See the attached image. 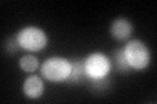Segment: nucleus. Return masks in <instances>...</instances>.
Segmentation results:
<instances>
[{
	"instance_id": "f257e3e1",
	"label": "nucleus",
	"mask_w": 157,
	"mask_h": 104,
	"mask_svg": "<svg viewBox=\"0 0 157 104\" xmlns=\"http://www.w3.org/2000/svg\"><path fill=\"white\" fill-rule=\"evenodd\" d=\"M71 60L64 57H50L42 64L41 73L47 81L66 82L71 74Z\"/></svg>"
},
{
	"instance_id": "f03ea898",
	"label": "nucleus",
	"mask_w": 157,
	"mask_h": 104,
	"mask_svg": "<svg viewBox=\"0 0 157 104\" xmlns=\"http://www.w3.org/2000/svg\"><path fill=\"white\" fill-rule=\"evenodd\" d=\"M123 53L128 65L135 70L145 69L151 63L149 49L141 41H131L123 47Z\"/></svg>"
},
{
	"instance_id": "7ed1b4c3",
	"label": "nucleus",
	"mask_w": 157,
	"mask_h": 104,
	"mask_svg": "<svg viewBox=\"0 0 157 104\" xmlns=\"http://www.w3.org/2000/svg\"><path fill=\"white\" fill-rule=\"evenodd\" d=\"M16 37H17V42L20 44V47L30 52L41 51L42 48L46 47L48 41L45 31L42 29L34 27V26L21 29L17 33Z\"/></svg>"
},
{
	"instance_id": "20e7f679",
	"label": "nucleus",
	"mask_w": 157,
	"mask_h": 104,
	"mask_svg": "<svg viewBox=\"0 0 157 104\" xmlns=\"http://www.w3.org/2000/svg\"><path fill=\"white\" fill-rule=\"evenodd\" d=\"M85 73L89 78H101L109 74L111 69V63L109 57L104 53L94 52L84 60Z\"/></svg>"
},
{
	"instance_id": "39448f33",
	"label": "nucleus",
	"mask_w": 157,
	"mask_h": 104,
	"mask_svg": "<svg viewBox=\"0 0 157 104\" xmlns=\"http://www.w3.org/2000/svg\"><path fill=\"white\" fill-rule=\"evenodd\" d=\"M110 34L117 41L123 42L132 34V25L126 18H117L110 25Z\"/></svg>"
},
{
	"instance_id": "423d86ee",
	"label": "nucleus",
	"mask_w": 157,
	"mask_h": 104,
	"mask_svg": "<svg viewBox=\"0 0 157 104\" xmlns=\"http://www.w3.org/2000/svg\"><path fill=\"white\" fill-rule=\"evenodd\" d=\"M71 65H72L71 74L66 80V83H68V85H81V83H86L88 76L85 73L84 60H81V59H72Z\"/></svg>"
},
{
	"instance_id": "0eeeda50",
	"label": "nucleus",
	"mask_w": 157,
	"mask_h": 104,
	"mask_svg": "<svg viewBox=\"0 0 157 104\" xmlns=\"http://www.w3.org/2000/svg\"><path fill=\"white\" fill-rule=\"evenodd\" d=\"M22 90L28 98L37 99L43 94V82L38 76H29L24 81Z\"/></svg>"
},
{
	"instance_id": "6e6552de",
	"label": "nucleus",
	"mask_w": 157,
	"mask_h": 104,
	"mask_svg": "<svg viewBox=\"0 0 157 104\" xmlns=\"http://www.w3.org/2000/svg\"><path fill=\"white\" fill-rule=\"evenodd\" d=\"M113 64H114V68L118 73L122 74H127L132 70V68L128 65L124 53H123V48H117L114 52H113Z\"/></svg>"
},
{
	"instance_id": "1a4fd4ad",
	"label": "nucleus",
	"mask_w": 157,
	"mask_h": 104,
	"mask_svg": "<svg viewBox=\"0 0 157 104\" xmlns=\"http://www.w3.org/2000/svg\"><path fill=\"white\" fill-rule=\"evenodd\" d=\"M20 68L22 69L24 72H26V73H33V72H36L38 66H39V61H38V59L36 56H33V55H25V56H22L21 59H20Z\"/></svg>"
},
{
	"instance_id": "9d476101",
	"label": "nucleus",
	"mask_w": 157,
	"mask_h": 104,
	"mask_svg": "<svg viewBox=\"0 0 157 104\" xmlns=\"http://www.w3.org/2000/svg\"><path fill=\"white\" fill-rule=\"evenodd\" d=\"M88 85L92 88L93 91L96 92H102L105 91L107 87L110 86V78H109V74L105 77H101V78H89L88 77Z\"/></svg>"
},
{
	"instance_id": "9b49d317",
	"label": "nucleus",
	"mask_w": 157,
	"mask_h": 104,
	"mask_svg": "<svg viewBox=\"0 0 157 104\" xmlns=\"http://www.w3.org/2000/svg\"><path fill=\"white\" fill-rule=\"evenodd\" d=\"M21 48L20 47V44L17 42V37L14 35V37H11L8 39V41L6 42V51L9 56H12V55H16V53L18 52V49Z\"/></svg>"
}]
</instances>
